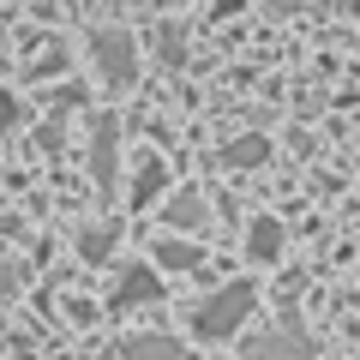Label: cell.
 Masks as SVG:
<instances>
[{"instance_id":"obj_1","label":"cell","mask_w":360,"mask_h":360,"mask_svg":"<svg viewBox=\"0 0 360 360\" xmlns=\"http://www.w3.org/2000/svg\"><path fill=\"white\" fill-rule=\"evenodd\" d=\"M252 300H258V288H252V283H229V288H217V300H210V307H198L193 330L205 336V342H217V336H229L234 324L252 312Z\"/></svg>"},{"instance_id":"obj_2","label":"cell","mask_w":360,"mask_h":360,"mask_svg":"<svg viewBox=\"0 0 360 360\" xmlns=\"http://www.w3.org/2000/svg\"><path fill=\"white\" fill-rule=\"evenodd\" d=\"M90 60L108 84H132L139 78V42L132 30H90Z\"/></svg>"},{"instance_id":"obj_3","label":"cell","mask_w":360,"mask_h":360,"mask_svg":"<svg viewBox=\"0 0 360 360\" xmlns=\"http://www.w3.org/2000/svg\"><path fill=\"white\" fill-rule=\"evenodd\" d=\"M144 300H162V276L156 270H120V288H115V307L127 312V307H144Z\"/></svg>"},{"instance_id":"obj_4","label":"cell","mask_w":360,"mask_h":360,"mask_svg":"<svg viewBox=\"0 0 360 360\" xmlns=\"http://www.w3.org/2000/svg\"><path fill=\"white\" fill-rule=\"evenodd\" d=\"M90 168H96V186H115V120H96V144H90Z\"/></svg>"},{"instance_id":"obj_5","label":"cell","mask_w":360,"mask_h":360,"mask_svg":"<svg viewBox=\"0 0 360 360\" xmlns=\"http://www.w3.org/2000/svg\"><path fill=\"white\" fill-rule=\"evenodd\" d=\"M186 348L180 342H168V336H132L127 342V360H180Z\"/></svg>"},{"instance_id":"obj_6","label":"cell","mask_w":360,"mask_h":360,"mask_svg":"<svg viewBox=\"0 0 360 360\" xmlns=\"http://www.w3.org/2000/svg\"><path fill=\"white\" fill-rule=\"evenodd\" d=\"M168 229H205V198L198 193H180L168 205Z\"/></svg>"},{"instance_id":"obj_7","label":"cell","mask_w":360,"mask_h":360,"mask_svg":"<svg viewBox=\"0 0 360 360\" xmlns=\"http://www.w3.org/2000/svg\"><path fill=\"white\" fill-rule=\"evenodd\" d=\"M162 156H150V150H144L139 156V180H132V193H139V205H144V198H156V193H162Z\"/></svg>"},{"instance_id":"obj_8","label":"cell","mask_w":360,"mask_h":360,"mask_svg":"<svg viewBox=\"0 0 360 360\" xmlns=\"http://www.w3.org/2000/svg\"><path fill=\"white\" fill-rule=\"evenodd\" d=\"M283 252V222L276 217H258L252 222V258H276Z\"/></svg>"},{"instance_id":"obj_9","label":"cell","mask_w":360,"mask_h":360,"mask_svg":"<svg viewBox=\"0 0 360 360\" xmlns=\"http://www.w3.org/2000/svg\"><path fill=\"white\" fill-rule=\"evenodd\" d=\"M198 258H205V252H198L193 240H162V246H156V264H168V270H193Z\"/></svg>"},{"instance_id":"obj_10","label":"cell","mask_w":360,"mask_h":360,"mask_svg":"<svg viewBox=\"0 0 360 360\" xmlns=\"http://www.w3.org/2000/svg\"><path fill=\"white\" fill-rule=\"evenodd\" d=\"M264 156H270V144L258 139V132H252V139H234V144H229V162H234V168H258Z\"/></svg>"},{"instance_id":"obj_11","label":"cell","mask_w":360,"mask_h":360,"mask_svg":"<svg viewBox=\"0 0 360 360\" xmlns=\"http://www.w3.org/2000/svg\"><path fill=\"white\" fill-rule=\"evenodd\" d=\"M156 54H162L168 66H180V60H186V37H180L174 25H162V37H156Z\"/></svg>"},{"instance_id":"obj_12","label":"cell","mask_w":360,"mask_h":360,"mask_svg":"<svg viewBox=\"0 0 360 360\" xmlns=\"http://www.w3.org/2000/svg\"><path fill=\"white\" fill-rule=\"evenodd\" d=\"M276 342H283V336H270V348H252L246 360H312V354H307L300 342H295V348H276Z\"/></svg>"},{"instance_id":"obj_13","label":"cell","mask_w":360,"mask_h":360,"mask_svg":"<svg viewBox=\"0 0 360 360\" xmlns=\"http://www.w3.org/2000/svg\"><path fill=\"white\" fill-rule=\"evenodd\" d=\"M13 127H18V96H13V90H0V139H6Z\"/></svg>"},{"instance_id":"obj_14","label":"cell","mask_w":360,"mask_h":360,"mask_svg":"<svg viewBox=\"0 0 360 360\" xmlns=\"http://www.w3.org/2000/svg\"><path fill=\"white\" fill-rule=\"evenodd\" d=\"M108 240H115V229H90V234H84V258H103Z\"/></svg>"},{"instance_id":"obj_15","label":"cell","mask_w":360,"mask_h":360,"mask_svg":"<svg viewBox=\"0 0 360 360\" xmlns=\"http://www.w3.org/2000/svg\"><path fill=\"white\" fill-rule=\"evenodd\" d=\"M258 6H264V13H276V18H283V13H300L307 0H258Z\"/></svg>"},{"instance_id":"obj_16","label":"cell","mask_w":360,"mask_h":360,"mask_svg":"<svg viewBox=\"0 0 360 360\" xmlns=\"http://www.w3.org/2000/svg\"><path fill=\"white\" fill-rule=\"evenodd\" d=\"M156 6H186V0H156Z\"/></svg>"}]
</instances>
